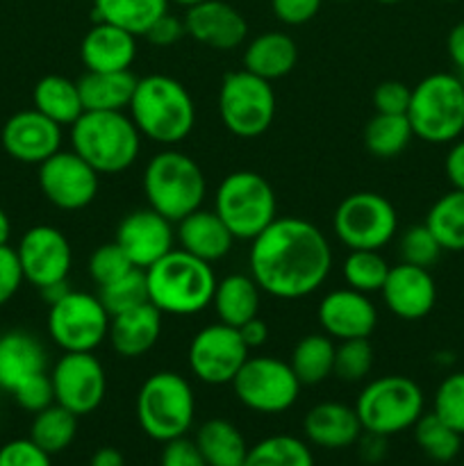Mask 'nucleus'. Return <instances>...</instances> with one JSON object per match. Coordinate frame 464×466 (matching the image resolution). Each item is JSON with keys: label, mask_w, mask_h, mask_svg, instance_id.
Wrapping results in <instances>:
<instances>
[{"label": "nucleus", "mask_w": 464, "mask_h": 466, "mask_svg": "<svg viewBox=\"0 0 464 466\" xmlns=\"http://www.w3.org/2000/svg\"><path fill=\"white\" fill-rule=\"evenodd\" d=\"M248 267L264 294L298 300L314 294L328 280L332 248L314 223L282 217L250 241Z\"/></svg>", "instance_id": "nucleus-1"}, {"label": "nucleus", "mask_w": 464, "mask_h": 466, "mask_svg": "<svg viewBox=\"0 0 464 466\" xmlns=\"http://www.w3.org/2000/svg\"><path fill=\"white\" fill-rule=\"evenodd\" d=\"M127 109L141 137L162 146L180 144L196 126L194 98L171 76H146L136 80Z\"/></svg>", "instance_id": "nucleus-2"}, {"label": "nucleus", "mask_w": 464, "mask_h": 466, "mask_svg": "<svg viewBox=\"0 0 464 466\" xmlns=\"http://www.w3.org/2000/svg\"><path fill=\"white\" fill-rule=\"evenodd\" d=\"M217 282L212 264L182 248H173L146 268L150 305L173 317H191L207 309L212 305Z\"/></svg>", "instance_id": "nucleus-3"}, {"label": "nucleus", "mask_w": 464, "mask_h": 466, "mask_svg": "<svg viewBox=\"0 0 464 466\" xmlns=\"http://www.w3.org/2000/svg\"><path fill=\"white\" fill-rule=\"evenodd\" d=\"M73 150L105 176L127 171L141 150V132L126 112H85L71 126Z\"/></svg>", "instance_id": "nucleus-4"}, {"label": "nucleus", "mask_w": 464, "mask_h": 466, "mask_svg": "<svg viewBox=\"0 0 464 466\" xmlns=\"http://www.w3.org/2000/svg\"><path fill=\"white\" fill-rule=\"evenodd\" d=\"M144 194L148 208L177 223L203 205L207 182L196 159L180 150L166 148L146 164Z\"/></svg>", "instance_id": "nucleus-5"}, {"label": "nucleus", "mask_w": 464, "mask_h": 466, "mask_svg": "<svg viewBox=\"0 0 464 466\" xmlns=\"http://www.w3.org/2000/svg\"><path fill=\"white\" fill-rule=\"evenodd\" d=\"M408 121L414 137L428 144H453L464 135V80L432 73L412 89Z\"/></svg>", "instance_id": "nucleus-6"}, {"label": "nucleus", "mask_w": 464, "mask_h": 466, "mask_svg": "<svg viewBox=\"0 0 464 466\" xmlns=\"http://www.w3.org/2000/svg\"><path fill=\"white\" fill-rule=\"evenodd\" d=\"M196 396L187 378L176 371H157L144 380L136 394V421L155 441L185 437L194 426Z\"/></svg>", "instance_id": "nucleus-7"}, {"label": "nucleus", "mask_w": 464, "mask_h": 466, "mask_svg": "<svg viewBox=\"0 0 464 466\" xmlns=\"http://www.w3.org/2000/svg\"><path fill=\"white\" fill-rule=\"evenodd\" d=\"M426 408L423 390L408 376H382L358 396L355 412L364 432L380 437L400 435L421 419Z\"/></svg>", "instance_id": "nucleus-8"}, {"label": "nucleus", "mask_w": 464, "mask_h": 466, "mask_svg": "<svg viewBox=\"0 0 464 466\" xmlns=\"http://www.w3.org/2000/svg\"><path fill=\"white\" fill-rule=\"evenodd\" d=\"M214 212L223 218L235 239L253 241L277 218L276 191L259 173L235 171L218 185Z\"/></svg>", "instance_id": "nucleus-9"}, {"label": "nucleus", "mask_w": 464, "mask_h": 466, "mask_svg": "<svg viewBox=\"0 0 464 466\" xmlns=\"http://www.w3.org/2000/svg\"><path fill=\"white\" fill-rule=\"evenodd\" d=\"M218 116L239 139H255L271 127L276 118V94L271 82L246 68L223 77L218 89Z\"/></svg>", "instance_id": "nucleus-10"}, {"label": "nucleus", "mask_w": 464, "mask_h": 466, "mask_svg": "<svg viewBox=\"0 0 464 466\" xmlns=\"http://www.w3.org/2000/svg\"><path fill=\"white\" fill-rule=\"evenodd\" d=\"M332 230L348 250H380L394 239L398 214L385 196L358 191L337 205Z\"/></svg>", "instance_id": "nucleus-11"}, {"label": "nucleus", "mask_w": 464, "mask_h": 466, "mask_svg": "<svg viewBox=\"0 0 464 466\" xmlns=\"http://www.w3.org/2000/svg\"><path fill=\"white\" fill-rule=\"evenodd\" d=\"M300 380L289 362L257 355L248 358L232 380V390L244 408L257 414H282L294 408L300 394Z\"/></svg>", "instance_id": "nucleus-12"}, {"label": "nucleus", "mask_w": 464, "mask_h": 466, "mask_svg": "<svg viewBox=\"0 0 464 466\" xmlns=\"http://www.w3.org/2000/svg\"><path fill=\"white\" fill-rule=\"evenodd\" d=\"M109 312L98 296L68 291L57 303L48 305L50 339L64 353H94L109 332Z\"/></svg>", "instance_id": "nucleus-13"}, {"label": "nucleus", "mask_w": 464, "mask_h": 466, "mask_svg": "<svg viewBox=\"0 0 464 466\" xmlns=\"http://www.w3.org/2000/svg\"><path fill=\"white\" fill-rule=\"evenodd\" d=\"M250 349L239 330L226 323H212L194 335L187 353L191 373L205 385H232L239 369L250 358Z\"/></svg>", "instance_id": "nucleus-14"}, {"label": "nucleus", "mask_w": 464, "mask_h": 466, "mask_svg": "<svg viewBox=\"0 0 464 466\" xmlns=\"http://www.w3.org/2000/svg\"><path fill=\"white\" fill-rule=\"evenodd\" d=\"M55 403L76 417L96 412L105 400L107 376L94 353H64L50 373Z\"/></svg>", "instance_id": "nucleus-15"}, {"label": "nucleus", "mask_w": 464, "mask_h": 466, "mask_svg": "<svg viewBox=\"0 0 464 466\" xmlns=\"http://www.w3.org/2000/svg\"><path fill=\"white\" fill-rule=\"evenodd\" d=\"M98 176L76 150H57L39 164V187L50 205L77 212L94 203L98 194Z\"/></svg>", "instance_id": "nucleus-16"}, {"label": "nucleus", "mask_w": 464, "mask_h": 466, "mask_svg": "<svg viewBox=\"0 0 464 466\" xmlns=\"http://www.w3.org/2000/svg\"><path fill=\"white\" fill-rule=\"evenodd\" d=\"M18 262L23 278L44 289V287L66 282L73 264V250L66 235L53 226H35L18 241Z\"/></svg>", "instance_id": "nucleus-17"}, {"label": "nucleus", "mask_w": 464, "mask_h": 466, "mask_svg": "<svg viewBox=\"0 0 464 466\" xmlns=\"http://www.w3.org/2000/svg\"><path fill=\"white\" fill-rule=\"evenodd\" d=\"M116 241L123 253L130 258L136 268L153 267L157 259L173 250L176 232H173V221L155 212L153 208L135 209L127 214L116 228Z\"/></svg>", "instance_id": "nucleus-18"}, {"label": "nucleus", "mask_w": 464, "mask_h": 466, "mask_svg": "<svg viewBox=\"0 0 464 466\" xmlns=\"http://www.w3.org/2000/svg\"><path fill=\"white\" fill-rule=\"evenodd\" d=\"M0 141L16 162L44 164L62 146V126L36 109H25L7 118Z\"/></svg>", "instance_id": "nucleus-19"}, {"label": "nucleus", "mask_w": 464, "mask_h": 466, "mask_svg": "<svg viewBox=\"0 0 464 466\" xmlns=\"http://www.w3.org/2000/svg\"><path fill=\"white\" fill-rule=\"evenodd\" d=\"M318 326L330 339H364L378 326V309L368 294L350 287L326 294L317 309Z\"/></svg>", "instance_id": "nucleus-20"}, {"label": "nucleus", "mask_w": 464, "mask_h": 466, "mask_svg": "<svg viewBox=\"0 0 464 466\" xmlns=\"http://www.w3.org/2000/svg\"><path fill=\"white\" fill-rule=\"evenodd\" d=\"M380 294L387 309L405 321L428 317L437 303V285L432 273L408 262L389 267Z\"/></svg>", "instance_id": "nucleus-21"}, {"label": "nucleus", "mask_w": 464, "mask_h": 466, "mask_svg": "<svg viewBox=\"0 0 464 466\" xmlns=\"http://www.w3.org/2000/svg\"><path fill=\"white\" fill-rule=\"evenodd\" d=\"M187 35L214 50H232L248 36L244 14L226 0H203L187 7Z\"/></svg>", "instance_id": "nucleus-22"}, {"label": "nucleus", "mask_w": 464, "mask_h": 466, "mask_svg": "<svg viewBox=\"0 0 464 466\" xmlns=\"http://www.w3.org/2000/svg\"><path fill=\"white\" fill-rule=\"evenodd\" d=\"M305 440L318 449L339 451L358 444L362 437V423H359L355 408L337 400L318 403L305 414L303 419Z\"/></svg>", "instance_id": "nucleus-23"}, {"label": "nucleus", "mask_w": 464, "mask_h": 466, "mask_svg": "<svg viewBox=\"0 0 464 466\" xmlns=\"http://www.w3.org/2000/svg\"><path fill=\"white\" fill-rule=\"evenodd\" d=\"M136 57V36L112 23L96 21L80 44L86 71H130Z\"/></svg>", "instance_id": "nucleus-24"}, {"label": "nucleus", "mask_w": 464, "mask_h": 466, "mask_svg": "<svg viewBox=\"0 0 464 466\" xmlns=\"http://www.w3.org/2000/svg\"><path fill=\"white\" fill-rule=\"evenodd\" d=\"M177 241L185 253L214 264L232 250L235 237L214 209L198 208L177 221Z\"/></svg>", "instance_id": "nucleus-25"}, {"label": "nucleus", "mask_w": 464, "mask_h": 466, "mask_svg": "<svg viewBox=\"0 0 464 466\" xmlns=\"http://www.w3.org/2000/svg\"><path fill=\"white\" fill-rule=\"evenodd\" d=\"M159 335H162V312L155 305L144 303L112 317L107 339L121 358H141L157 344Z\"/></svg>", "instance_id": "nucleus-26"}, {"label": "nucleus", "mask_w": 464, "mask_h": 466, "mask_svg": "<svg viewBox=\"0 0 464 466\" xmlns=\"http://www.w3.org/2000/svg\"><path fill=\"white\" fill-rule=\"evenodd\" d=\"M45 371V350L39 339L14 330L0 337V390L12 394L21 382Z\"/></svg>", "instance_id": "nucleus-27"}, {"label": "nucleus", "mask_w": 464, "mask_h": 466, "mask_svg": "<svg viewBox=\"0 0 464 466\" xmlns=\"http://www.w3.org/2000/svg\"><path fill=\"white\" fill-rule=\"evenodd\" d=\"M298 62V48L285 32H262L244 50V68L273 82L289 76Z\"/></svg>", "instance_id": "nucleus-28"}, {"label": "nucleus", "mask_w": 464, "mask_h": 466, "mask_svg": "<svg viewBox=\"0 0 464 466\" xmlns=\"http://www.w3.org/2000/svg\"><path fill=\"white\" fill-rule=\"evenodd\" d=\"M136 77L130 71H86L77 80L85 112H123L130 107Z\"/></svg>", "instance_id": "nucleus-29"}, {"label": "nucleus", "mask_w": 464, "mask_h": 466, "mask_svg": "<svg viewBox=\"0 0 464 466\" xmlns=\"http://www.w3.org/2000/svg\"><path fill=\"white\" fill-rule=\"evenodd\" d=\"M259 294H262V289L250 273L248 276L246 273H230L223 280H218L212 299L218 321L232 328L244 326L246 321L257 317Z\"/></svg>", "instance_id": "nucleus-30"}, {"label": "nucleus", "mask_w": 464, "mask_h": 466, "mask_svg": "<svg viewBox=\"0 0 464 466\" xmlns=\"http://www.w3.org/2000/svg\"><path fill=\"white\" fill-rule=\"evenodd\" d=\"M196 446L207 466H244L250 446L227 419H209L196 432Z\"/></svg>", "instance_id": "nucleus-31"}, {"label": "nucleus", "mask_w": 464, "mask_h": 466, "mask_svg": "<svg viewBox=\"0 0 464 466\" xmlns=\"http://www.w3.org/2000/svg\"><path fill=\"white\" fill-rule=\"evenodd\" d=\"M32 103H35L36 112L53 118V121L59 123L62 127H71L73 123L85 114L77 82L68 80V77L64 76L41 77V80L36 82L35 91H32Z\"/></svg>", "instance_id": "nucleus-32"}, {"label": "nucleus", "mask_w": 464, "mask_h": 466, "mask_svg": "<svg viewBox=\"0 0 464 466\" xmlns=\"http://www.w3.org/2000/svg\"><path fill=\"white\" fill-rule=\"evenodd\" d=\"M96 21L112 23L135 36H144L162 14L168 12V0H91Z\"/></svg>", "instance_id": "nucleus-33"}, {"label": "nucleus", "mask_w": 464, "mask_h": 466, "mask_svg": "<svg viewBox=\"0 0 464 466\" xmlns=\"http://www.w3.org/2000/svg\"><path fill=\"white\" fill-rule=\"evenodd\" d=\"M289 367L294 369L300 385H321L326 378L332 376V367H335V344H332V339L326 332L303 337L294 346Z\"/></svg>", "instance_id": "nucleus-34"}, {"label": "nucleus", "mask_w": 464, "mask_h": 466, "mask_svg": "<svg viewBox=\"0 0 464 466\" xmlns=\"http://www.w3.org/2000/svg\"><path fill=\"white\" fill-rule=\"evenodd\" d=\"M423 223L435 235L441 248L453 253L464 250V191L450 189L449 194L439 196L428 209Z\"/></svg>", "instance_id": "nucleus-35"}, {"label": "nucleus", "mask_w": 464, "mask_h": 466, "mask_svg": "<svg viewBox=\"0 0 464 466\" xmlns=\"http://www.w3.org/2000/svg\"><path fill=\"white\" fill-rule=\"evenodd\" d=\"M77 417L62 405L53 403L50 408L35 414L30 426V440L48 455L66 451L76 441Z\"/></svg>", "instance_id": "nucleus-36"}, {"label": "nucleus", "mask_w": 464, "mask_h": 466, "mask_svg": "<svg viewBox=\"0 0 464 466\" xmlns=\"http://www.w3.org/2000/svg\"><path fill=\"white\" fill-rule=\"evenodd\" d=\"M414 132L405 114H376L364 127L367 150L378 159H391L403 153Z\"/></svg>", "instance_id": "nucleus-37"}, {"label": "nucleus", "mask_w": 464, "mask_h": 466, "mask_svg": "<svg viewBox=\"0 0 464 466\" xmlns=\"http://www.w3.org/2000/svg\"><path fill=\"white\" fill-rule=\"evenodd\" d=\"M244 466H314V455L300 437L271 435L250 446Z\"/></svg>", "instance_id": "nucleus-38"}, {"label": "nucleus", "mask_w": 464, "mask_h": 466, "mask_svg": "<svg viewBox=\"0 0 464 466\" xmlns=\"http://www.w3.org/2000/svg\"><path fill=\"white\" fill-rule=\"evenodd\" d=\"M414 441L428 460L439 464L453 462L462 449V435L441 421L435 412H423L421 419L412 426Z\"/></svg>", "instance_id": "nucleus-39"}, {"label": "nucleus", "mask_w": 464, "mask_h": 466, "mask_svg": "<svg viewBox=\"0 0 464 466\" xmlns=\"http://www.w3.org/2000/svg\"><path fill=\"white\" fill-rule=\"evenodd\" d=\"M344 280L350 289L376 294L382 289L389 264L378 250H350L344 259Z\"/></svg>", "instance_id": "nucleus-40"}, {"label": "nucleus", "mask_w": 464, "mask_h": 466, "mask_svg": "<svg viewBox=\"0 0 464 466\" xmlns=\"http://www.w3.org/2000/svg\"><path fill=\"white\" fill-rule=\"evenodd\" d=\"M100 303L105 305V309L109 312V317H116V314L127 312V309H135L139 305L150 303L148 300V285H146V271L144 268H132L130 273H126L118 280L109 282V285L98 287Z\"/></svg>", "instance_id": "nucleus-41"}, {"label": "nucleus", "mask_w": 464, "mask_h": 466, "mask_svg": "<svg viewBox=\"0 0 464 466\" xmlns=\"http://www.w3.org/2000/svg\"><path fill=\"white\" fill-rule=\"evenodd\" d=\"M373 369V346L368 337L364 339H346L335 346V373L344 382H359L371 373Z\"/></svg>", "instance_id": "nucleus-42"}, {"label": "nucleus", "mask_w": 464, "mask_h": 466, "mask_svg": "<svg viewBox=\"0 0 464 466\" xmlns=\"http://www.w3.org/2000/svg\"><path fill=\"white\" fill-rule=\"evenodd\" d=\"M432 412L464 435V371L450 373L439 382L432 399Z\"/></svg>", "instance_id": "nucleus-43"}, {"label": "nucleus", "mask_w": 464, "mask_h": 466, "mask_svg": "<svg viewBox=\"0 0 464 466\" xmlns=\"http://www.w3.org/2000/svg\"><path fill=\"white\" fill-rule=\"evenodd\" d=\"M398 248L403 262L423 268H430L439 259V255L444 253V248L435 239V235L428 230L426 223H421V226H409L403 232V237H400Z\"/></svg>", "instance_id": "nucleus-44"}, {"label": "nucleus", "mask_w": 464, "mask_h": 466, "mask_svg": "<svg viewBox=\"0 0 464 466\" xmlns=\"http://www.w3.org/2000/svg\"><path fill=\"white\" fill-rule=\"evenodd\" d=\"M132 268L136 267L130 262V258L123 253V248L116 244V241L98 246L89 258L91 280H94L98 287H105L109 285V282L118 280V278H123L126 273H130Z\"/></svg>", "instance_id": "nucleus-45"}, {"label": "nucleus", "mask_w": 464, "mask_h": 466, "mask_svg": "<svg viewBox=\"0 0 464 466\" xmlns=\"http://www.w3.org/2000/svg\"><path fill=\"white\" fill-rule=\"evenodd\" d=\"M12 394H14V400H16L25 412H32V414L41 412V410L50 408V405L55 403L53 380H50V376L45 371L27 378V380L21 382Z\"/></svg>", "instance_id": "nucleus-46"}, {"label": "nucleus", "mask_w": 464, "mask_h": 466, "mask_svg": "<svg viewBox=\"0 0 464 466\" xmlns=\"http://www.w3.org/2000/svg\"><path fill=\"white\" fill-rule=\"evenodd\" d=\"M0 466H53V462L50 455L27 437L0 446Z\"/></svg>", "instance_id": "nucleus-47"}, {"label": "nucleus", "mask_w": 464, "mask_h": 466, "mask_svg": "<svg viewBox=\"0 0 464 466\" xmlns=\"http://www.w3.org/2000/svg\"><path fill=\"white\" fill-rule=\"evenodd\" d=\"M412 89L405 82L387 80L380 82L373 91V107L376 114H408Z\"/></svg>", "instance_id": "nucleus-48"}, {"label": "nucleus", "mask_w": 464, "mask_h": 466, "mask_svg": "<svg viewBox=\"0 0 464 466\" xmlns=\"http://www.w3.org/2000/svg\"><path fill=\"white\" fill-rule=\"evenodd\" d=\"M23 268L18 262L16 248H9L7 244L0 246V308L16 296L23 285Z\"/></svg>", "instance_id": "nucleus-49"}, {"label": "nucleus", "mask_w": 464, "mask_h": 466, "mask_svg": "<svg viewBox=\"0 0 464 466\" xmlns=\"http://www.w3.org/2000/svg\"><path fill=\"white\" fill-rule=\"evenodd\" d=\"M159 466H207V462H205L196 441L187 440L185 435L164 444L162 455H159Z\"/></svg>", "instance_id": "nucleus-50"}, {"label": "nucleus", "mask_w": 464, "mask_h": 466, "mask_svg": "<svg viewBox=\"0 0 464 466\" xmlns=\"http://www.w3.org/2000/svg\"><path fill=\"white\" fill-rule=\"evenodd\" d=\"M321 5L323 0H271L273 14L285 25H303L312 21Z\"/></svg>", "instance_id": "nucleus-51"}, {"label": "nucleus", "mask_w": 464, "mask_h": 466, "mask_svg": "<svg viewBox=\"0 0 464 466\" xmlns=\"http://www.w3.org/2000/svg\"><path fill=\"white\" fill-rule=\"evenodd\" d=\"M185 35H187L185 21H180V18L166 12L148 27V32H146L144 36L153 46H173L177 44Z\"/></svg>", "instance_id": "nucleus-52"}, {"label": "nucleus", "mask_w": 464, "mask_h": 466, "mask_svg": "<svg viewBox=\"0 0 464 466\" xmlns=\"http://www.w3.org/2000/svg\"><path fill=\"white\" fill-rule=\"evenodd\" d=\"M444 171L453 189L464 191V139L453 141L449 155H446Z\"/></svg>", "instance_id": "nucleus-53"}, {"label": "nucleus", "mask_w": 464, "mask_h": 466, "mask_svg": "<svg viewBox=\"0 0 464 466\" xmlns=\"http://www.w3.org/2000/svg\"><path fill=\"white\" fill-rule=\"evenodd\" d=\"M237 330H239L241 339H244V344L248 346L250 350L259 349V346H264V341L268 339V326L259 317L250 319V321H246L244 326H239Z\"/></svg>", "instance_id": "nucleus-54"}, {"label": "nucleus", "mask_w": 464, "mask_h": 466, "mask_svg": "<svg viewBox=\"0 0 464 466\" xmlns=\"http://www.w3.org/2000/svg\"><path fill=\"white\" fill-rule=\"evenodd\" d=\"M387 453V437L371 435V432H362L359 437V455L367 462H380Z\"/></svg>", "instance_id": "nucleus-55"}, {"label": "nucleus", "mask_w": 464, "mask_h": 466, "mask_svg": "<svg viewBox=\"0 0 464 466\" xmlns=\"http://www.w3.org/2000/svg\"><path fill=\"white\" fill-rule=\"evenodd\" d=\"M446 48H449V57L450 62H453V66L464 76V21L458 23V25L449 32Z\"/></svg>", "instance_id": "nucleus-56"}, {"label": "nucleus", "mask_w": 464, "mask_h": 466, "mask_svg": "<svg viewBox=\"0 0 464 466\" xmlns=\"http://www.w3.org/2000/svg\"><path fill=\"white\" fill-rule=\"evenodd\" d=\"M91 466H126V458L114 446H103L91 455Z\"/></svg>", "instance_id": "nucleus-57"}, {"label": "nucleus", "mask_w": 464, "mask_h": 466, "mask_svg": "<svg viewBox=\"0 0 464 466\" xmlns=\"http://www.w3.org/2000/svg\"><path fill=\"white\" fill-rule=\"evenodd\" d=\"M9 232H12V223H9V217L5 214V209L0 208V246L7 244Z\"/></svg>", "instance_id": "nucleus-58"}, {"label": "nucleus", "mask_w": 464, "mask_h": 466, "mask_svg": "<svg viewBox=\"0 0 464 466\" xmlns=\"http://www.w3.org/2000/svg\"><path fill=\"white\" fill-rule=\"evenodd\" d=\"M168 3H177V5H182V7H191V5H198V3H203V0H168Z\"/></svg>", "instance_id": "nucleus-59"}, {"label": "nucleus", "mask_w": 464, "mask_h": 466, "mask_svg": "<svg viewBox=\"0 0 464 466\" xmlns=\"http://www.w3.org/2000/svg\"><path fill=\"white\" fill-rule=\"evenodd\" d=\"M378 3H382V5H394V3H398V0H378Z\"/></svg>", "instance_id": "nucleus-60"}, {"label": "nucleus", "mask_w": 464, "mask_h": 466, "mask_svg": "<svg viewBox=\"0 0 464 466\" xmlns=\"http://www.w3.org/2000/svg\"><path fill=\"white\" fill-rule=\"evenodd\" d=\"M444 3H455V0H444Z\"/></svg>", "instance_id": "nucleus-61"}, {"label": "nucleus", "mask_w": 464, "mask_h": 466, "mask_svg": "<svg viewBox=\"0 0 464 466\" xmlns=\"http://www.w3.org/2000/svg\"><path fill=\"white\" fill-rule=\"evenodd\" d=\"M462 466H464V464H462Z\"/></svg>", "instance_id": "nucleus-62"}]
</instances>
